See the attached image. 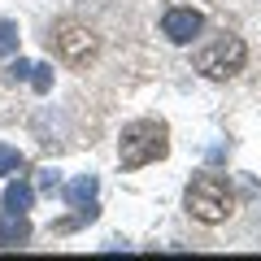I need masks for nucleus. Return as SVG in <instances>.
<instances>
[{
  "label": "nucleus",
  "instance_id": "0eeeda50",
  "mask_svg": "<svg viewBox=\"0 0 261 261\" xmlns=\"http://www.w3.org/2000/svg\"><path fill=\"white\" fill-rule=\"evenodd\" d=\"M96 192H100V178H96V174H79V178H70V183H65V200H70L74 209L96 205Z\"/></svg>",
  "mask_w": 261,
  "mask_h": 261
},
{
  "label": "nucleus",
  "instance_id": "39448f33",
  "mask_svg": "<svg viewBox=\"0 0 261 261\" xmlns=\"http://www.w3.org/2000/svg\"><path fill=\"white\" fill-rule=\"evenodd\" d=\"M57 48H61V57L70 65H83L87 57L96 53V35L87 27H74V22H65L61 27V35H57Z\"/></svg>",
  "mask_w": 261,
  "mask_h": 261
},
{
  "label": "nucleus",
  "instance_id": "f03ea898",
  "mask_svg": "<svg viewBox=\"0 0 261 261\" xmlns=\"http://www.w3.org/2000/svg\"><path fill=\"white\" fill-rule=\"evenodd\" d=\"M183 205H187V214H192L196 222L218 226V222H226V218L235 214V196H231V183H226L222 174H200V178L187 183Z\"/></svg>",
  "mask_w": 261,
  "mask_h": 261
},
{
  "label": "nucleus",
  "instance_id": "9d476101",
  "mask_svg": "<svg viewBox=\"0 0 261 261\" xmlns=\"http://www.w3.org/2000/svg\"><path fill=\"white\" fill-rule=\"evenodd\" d=\"M31 87L44 96L48 87H53V70H48V65H31Z\"/></svg>",
  "mask_w": 261,
  "mask_h": 261
},
{
  "label": "nucleus",
  "instance_id": "9b49d317",
  "mask_svg": "<svg viewBox=\"0 0 261 261\" xmlns=\"http://www.w3.org/2000/svg\"><path fill=\"white\" fill-rule=\"evenodd\" d=\"M13 48H18V27H13V22H0V53L9 57Z\"/></svg>",
  "mask_w": 261,
  "mask_h": 261
},
{
  "label": "nucleus",
  "instance_id": "7ed1b4c3",
  "mask_svg": "<svg viewBox=\"0 0 261 261\" xmlns=\"http://www.w3.org/2000/svg\"><path fill=\"white\" fill-rule=\"evenodd\" d=\"M244 57H248V48H244L240 35H218L214 44H205L196 53V70L205 79H235L244 70Z\"/></svg>",
  "mask_w": 261,
  "mask_h": 261
},
{
  "label": "nucleus",
  "instance_id": "1a4fd4ad",
  "mask_svg": "<svg viewBox=\"0 0 261 261\" xmlns=\"http://www.w3.org/2000/svg\"><path fill=\"white\" fill-rule=\"evenodd\" d=\"M18 170H27V157L18 148H5L0 144V174H18Z\"/></svg>",
  "mask_w": 261,
  "mask_h": 261
},
{
  "label": "nucleus",
  "instance_id": "423d86ee",
  "mask_svg": "<svg viewBox=\"0 0 261 261\" xmlns=\"http://www.w3.org/2000/svg\"><path fill=\"white\" fill-rule=\"evenodd\" d=\"M31 240V222L22 209H5V218H0V248H22V244Z\"/></svg>",
  "mask_w": 261,
  "mask_h": 261
},
{
  "label": "nucleus",
  "instance_id": "f8f14e48",
  "mask_svg": "<svg viewBox=\"0 0 261 261\" xmlns=\"http://www.w3.org/2000/svg\"><path fill=\"white\" fill-rule=\"evenodd\" d=\"M57 187H61V178H57V170H44V174H39V192H48V196H53Z\"/></svg>",
  "mask_w": 261,
  "mask_h": 261
},
{
  "label": "nucleus",
  "instance_id": "ddd939ff",
  "mask_svg": "<svg viewBox=\"0 0 261 261\" xmlns=\"http://www.w3.org/2000/svg\"><path fill=\"white\" fill-rule=\"evenodd\" d=\"M9 79H31V61H22V57H18V61L9 65Z\"/></svg>",
  "mask_w": 261,
  "mask_h": 261
},
{
  "label": "nucleus",
  "instance_id": "20e7f679",
  "mask_svg": "<svg viewBox=\"0 0 261 261\" xmlns=\"http://www.w3.org/2000/svg\"><path fill=\"white\" fill-rule=\"evenodd\" d=\"M200 31H205V18L196 9H183V5H178V9H166V18H161V35H166L170 44H192Z\"/></svg>",
  "mask_w": 261,
  "mask_h": 261
},
{
  "label": "nucleus",
  "instance_id": "6e6552de",
  "mask_svg": "<svg viewBox=\"0 0 261 261\" xmlns=\"http://www.w3.org/2000/svg\"><path fill=\"white\" fill-rule=\"evenodd\" d=\"M31 196H35V192H31V183H22V178H18V183L5 187V209H22V214H27V209H31Z\"/></svg>",
  "mask_w": 261,
  "mask_h": 261
},
{
  "label": "nucleus",
  "instance_id": "f257e3e1",
  "mask_svg": "<svg viewBox=\"0 0 261 261\" xmlns=\"http://www.w3.org/2000/svg\"><path fill=\"white\" fill-rule=\"evenodd\" d=\"M170 152V130L166 122H130V126H122V140H118V161L122 170H140L148 166V161H161Z\"/></svg>",
  "mask_w": 261,
  "mask_h": 261
}]
</instances>
